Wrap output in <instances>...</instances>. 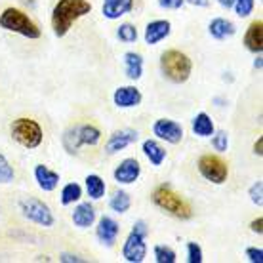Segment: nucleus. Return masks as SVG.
I'll return each instance as SVG.
<instances>
[{
    "instance_id": "nucleus-12",
    "label": "nucleus",
    "mask_w": 263,
    "mask_h": 263,
    "mask_svg": "<svg viewBox=\"0 0 263 263\" xmlns=\"http://www.w3.org/2000/svg\"><path fill=\"white\" fill-rule=\"evenodd\" d=\"M119 233H120L119 221L112 219L111 216H101L98 219V225H96V237H98V240L103 244V246L112 248L115 242H117V238H119Z\"/></svg>"
},
{
    "instance_id": "nucleus-26",
    "label": "nucleus",
    "mask_w": 263,
    "mask_h": 263,
    "mask_svg": "<svg viewBox=\"0 0 263 263\" xmlns=\"http://www.w3.org/2000/svg\"><path fill=\"white\" fill-rule=\"evenodd\" d=\"M61 143H63V149H65L69 155H77L79 149L82 147L80 138H79V126L67 128L65 134H63V138H61Z\"/></svg>"
},
{
    "instance_id": "nucleus-23",
    "label": "nucleus",
    "mask_w": 263,
    "mask_h": 263,
    "mask_svg": "<svg viewBox=\"0 0 263 263\" xmlns=\"http://www.w3.org/2000/svg\"><path fill=\"white\" fill-rule=\"evenodd\" d=\"M84 185H86V193H88V197L92 198V200H101V198L105 197V191H107V185H105V179L98 176V174H88L84 179Z\"/></svg>"
},
{
    "instance_id": "nucleus-31",
    "label": "nucleus",
    "mask_w": 263,
    "mask_h": 263,
    "mask_svg": "<svg viewBox=\"0 0 263 263\" xmlns=\"http://www.w3.org/2000/svg\"><path fill=\"white\" fill-rule=\"evenodd\" d=\"M15 179V172H13V166L8 162V158L0 153V185L12 183Z\"/></svg>"
},
{
    "instance_id": "nucleus-30",
    "label": "nucleus",
    "mask_w": 263,
    "mask_h": 263,
    "mask_svg": "<svg viewBox=\"0 0 263 263\" xmlns=\"http://www.w3.org/2000/svg\"><path fill=\"white\" fill-rule=\"evenodd\" d=\"M210 138H212V147H214V151L227 153V149H229V134H227V132L216 130Z\"/></svg>"
},
{
    "instance_id": "nucleus-32",
    "label": "nucleus",
    "mask_w": 263,
    "mask_h": 263,
    "mask_svg": "<svg viewBox=\"0 0 263 263\" xmlns=\"http://www.w3.org/2000/svg\"><path fill=\"white\" fill-rule=\"evenodd\" d=\"M254 6H256V0H235L233 2V10L238 17H248L254 12Z\"/></svg>"
},
{
    "instance_id": "nucleus-40",
    "label": "nucleus",
    "mask_w": 263,
    "mask_h": 263,
    "mask_svg": "<svg viewBox=\"0 0 263 263\" xmlns=\"http://www.w3.org/2000/svg\"><path fill=\"white\" fill-rule=\"evenodd\" d=\"M254 155H257V157L263 155V138H257V141L254 143Z\"/></svg>"
},
{
    "instance_id": "nucleus-34",
    "label": "nucleus",
    "mask_w": 263,
    "mask_h": 263,
    "mask_svg": "<svg viewBox=\"0 0 263 263\" xmlns=\"http://www.w3.org/2000/svg\"><path fill=\"white\" fill-rule=\"evenodd\" d=\"M248 197H250V200L256 204V206L261 208L263 206V181L261 179H257L256 183H252V187L248 189Z\"/></svg>"
},
{
    "instance_id": "nucleus-29",
    "label": "nucleus",
    "mask_w": 263,
    "mask_h": 263,
    "mask_svg": "<svg viewBox=\"0 0 263 263\" xmlns=\"http://www.w3.org/2000/svg\"><path fill=\"white\" fill-rule=\"evenodd\" d=\"M139 33L136 25H132V23H120V27L117 29V39L120 42H124V44H134L136 40H138Z\"/></svg>"
},
{
    "instance_id": "nucleus-2",
    "label": "nucleus",
    "mask_w": 263,
    "mask_h": 263,
    "mask_svg": "<svg viewBox=\"0 0 263 263\" xmlns=\"http://www.w3.org/2000/svg\"><path fill=\"white\" fill-rule=\"evenodd\" d=\"M153 204L160 208V210L168 214V216L176 217V219H181V221H187L193 217V208L191 204L187 202L181 195L172 189L170 183H162L158 185L157 189L153 191L151 195Z\"/></svg>"
},
{
    "instance_id": "nucleus-20",
    "label": "nucleus",
    "mask_w": 263,
    "mask_h": 263,
    "mask_svg": "<svg viewBox=\"0 0 263 263\" xmlns=\"http://www.w3.org/2000/svg\"><path fill=\"white\" fill-rule=\"evenodd\" d=\"M122 63H124V72L130 80H139L143 77V55L138 52H126L122 55Z\"/></svg>"
},
{
    "instance_id": "nucleus-36",
    "label": "nucleus",
    "mask_w": 263,
    "mask_h": 263,
    "mask_svg": "<svg viewBox=\"0 0 263 263\" xmlns=\"http://www.w3.org/2000/svg\"><path fill=\"white\" fill-rule=\"evenodd\" d=\"M158 6L164 10H179L185 4V0H157Z\"/></svg>"
},
{
    "instance_id": "nucleus-44",
    "label": "nucleus",
    "mask_w": 263,
    "mask_h": 263,
    "mask_svg": "<svg viewBox=\"0 0 263 263\" xmlns=\"http://www.w3.org/2000/svg\"><path fill=\"white\" fill-rule=\"evenodd\" d=\"M0 212H2V210H0Z\"/></svg>"
},
{
    "instance_id": "nucleus-39",
    "label": "nucleus",
    "mask_w": 263,
    "mask_h": 263,
    "mask_svg": "<svg viewBox=\"0 0 263 263\" xmlns=\"http://www.w3.org/2000/svg\"><path fill=\"white\" fill-rule=\"evenodd\" d=\"M185 2H189L191 6H197V8H206V6H210L212 0H185Z\"/></svg>"
},
{
    "instance_id": "nucleus-33",
    "label": "nucleus",
    "mask_w": 263,
    "mask_h": 263,
    "mask_svg": "<svg viewBox=\"0 0 263 263\" xmlns=\"http://www.w3.org/2000/svg\"><path fill=\"white\" fill-rule=\"evenodd\" d=\"M187 261L189 263H202L204 261V254L202 248L198 242H189L187 244Z\"/></svg>"
},
{
    "instance_id": "nucleus-35",
    "label": "nucleus",
    "mask_w": 263,
    "mask_h": 263,
    "mask_svg": "<svg viewBox=\"0 0 263 263\" xmlns=\"http://www.w3.org/2000/svg\"><path fill=\"white\" fill-rule=\"evenodd\" d=\"M246 259L250 263H263V250L261 248H257V246H250V248H246Z\"/></svg>"
},
{
    "instance_id": "nucleus-38",
    "label": "nucleus",
    "mask_w": 263,
    "mask_h": 263,
    "mask_svg": "<svg viewBox=\"0 0 263 263\" xmlns=\"http://www.w3.org/2000/svg\"><path fill=\"white\" fill-rule=\"evenodd\" d=\"M250 229H252V233H257V235H261V233H263V217L261 216L252 221Z\"/></svg>"
},
{
    "instance_id": "nucleus-27",
    "label": "nucleus",
    "mask_w": 263,
    "mask_h": 263,
    "mask_svg": "<svg viewBox=\"0 0 263 263\" xmlns=\"http://www.w3.org/2000/svg\"><path fill=\"white\" fill-rule=\"evenodd\" d=\"M80 198H82V187H80L77 181H71V183H67L63 189H61V195H60V202L63 206H71V204L79 202Z\"/></svg>"
},
{
    "instance_id": "nucleus-41",
    "label": "nucleus",
    "mask_w": 263,
    "mask_h": 263,
    "mask_svg": "<svg viewBox=\"0 0 263 263\" xmlns=\"http://www.w3.org/2000/svg\"><path fill=\"white\" fill-rule=\"evenodd\" d=\"M257 58L254 60V69H257V71H261L263 69V58H261V53H256Z\"/></svg>"
},
{
    "instance_id": "nucleus-15",
    "label": "nucleus",
    "mask_w": 263,
    "mask_h": 263,
    "mask_svg": "<svg viewBox=\"0 0 263 263\" xmlns=\"http://www.w3.org/2000/svg\"><path fill=\"white\" fill-rule=\"evenodd\" d=\"M244 46L252 53H261L263 50V21H252L244 33Z\"/></svg>"
},
{
    "instance_id": "nucleus-11",
    "label": "nucleus",
    "mask_w": 263,
    "mask_h": 263,
    "mask_svg": "<svg viewBox=\"0 0 263 263\" xmlns=\"http://www.w3.org/2000/svg\"><path fill=\"white\" fill-rule=\"evenodd\" d=\"M141 176V164L138 162V158H124V160H120V164L115 168L112 172V178L115 181L120 185H132L136 183Z\"/></svg>"
},
{
    "instance_id": "nucleus-24",
    "label": "nucleus",
    "mask_w": 263,
    "mask_h": 263,
    "mask_svg": "<svg viewBox=\"0 0 263 263\" xmlns=\"http://www.w3.org/2000/svg\"><path fill=\"white\" fill-rule=\"evenodd\" d=\"M79 138H80V143H82V145H88V147H96V145L101 141L103 134H101V130H99L98 126H93V124H80L79 126Z\"/></svg>"
},
{
    "instance_id": "nucleus-28",
    "label": "nucleus",
    "mask_w": 263,
    "mask_h": 263,
    "mask_svg": "<svg viewBox=\"0 0 263 263\" xmlns=\"http://www.w3.org/2000/svg\"><path fill=\"white\" fill-rule=\"evenodd\" d=\"M153 256H155V261L157 263H176L178 261V254L174 248L166 246V244H157L153 248Z\"/></svg>"
},
{
    "instance_id": "nucleus-1",
    "label": "nucleus",
    "mask_w": 263,
    "mask_h": 263,
    "mask_svg": "<svg viewBox=\"0 0 263 263\" xmlns=\"http://www.w3.org/2000/svg\"><path fill=\"white\" fill-rule=\"evenodd\" d=\"M92 12V4L88 0H60L52 10V29L53 34L63 39L74 21Z\"/></svg>"
},
{
    "instance_id": "nucleus-43",
    "label": "nucleus",
    "mask_w": 263,
    "mask_h": 263,
    "mask_svg": "<svg viewBox=\"0 0 263 263\" xmlns=\"http://www.w3.org/2000/svg\"><path fill=\"white\" fill-rule=\"evenodd\" d=\"M21 2H23L27 8H36V4H39V0H21Z\"/></svg>"
},
{
    "instance_id": "nucleus-25",
    "label": "nucleus",
    "mask_w": 263,
    "mask_h": 263,
    "mask_svg": "<svg viewBox=\"0 0 263 263\" xmlns=\"http://www.w3.org/2000/svg\"><path fill=\"white\" fill-rule=\"evenodd\" d=\"M130 206H132L130 195L126 191H122V189L115 191L111 195V198H109V208H111L115 214H126V212L130 210Z\"/></svg>"
},
{
    "instance_id": "nucleus-3",
    "label": "nucleus",
    "mask_w": 263,
    "mask_h": 263,
    "mask_svg": "<svg viewBox=\"0 0 263 263\" xmlns=\"http://www.w3.org/2000/svg\"><path fill=\"white\" fill-rule=\"evenodd\" d=\"M0 29H4L8 33H15L29 40H39L42 36L40 27L34 23L25 12H21L20 8H4L0 13Z\"/></svg>"
},
{
    "instance_id": "nucleus-8",
    "label": "nucleus",
    "mask_w": 263,
    "mask_h": 263,
    "mask_svg": "<svg viewBox=\"0 0 263 263\" xmlns=\"http://www.w3.org/2000/svg\"><path fill=\"white\" fill-rule=\"evenodd\" d=\"M145 235L138 231H130V235L126 237L122 244V257L128 263H143L147 257V242H145Z\"/></svg>"
},
{
    "instance_id": "nucleus-18",
    "label": "nucleus",
    "mask_w": 263,
    "mask_h": 263,
    "mask_svg": "<svg viewBox=\"0 0 263 263\" xmlns=\"http://www.w3.org/2000/svg\"><path fill=\"white\" fill-rule=\"evenodd\" d=\"M134 10V0H103L101 12L107 20H120Z\"/></svg>"
},
{
    "instance_id": "nucleus-13",
    "label": "nucleus",
    "mask_w": 263,
    "mask_h": 263,
    "mask_svg": "<svg viewBox=\"0 0 263 263\" xmlns=\"http://www.w3.org/2000/svg\"><path fill=\"white\" fill-rule=\"evenodd\" d=\"M141 99L143 96L136 86H119L112 93V101L119 109H134L141 103Z\"/></svg>"
},
{
    "instance_id": "nucleus-9",
    "label": "nucleus",
    "mask_w": 263,
    "mask_h": 263,
    "mask_svg": "<svg viewBox=\"0 0 263 263\" xmlns=\"http://www.w3.org/2000/svg\"><path fill=\"white\" fill-rule=\"evenodd\" d=\"M153 136L170 145H178L183 139V126L172 119H158L153 122Z\"/></svg>"
},
{
    "instance_id": "nucleus-22",
    "label": "nucleus",
    "mask_w": 263,
    "mask_h": 263,
    "mask_svg": "<svg viewBox=\"0 0 263 263\" xmlns=\"http://www.w3.org/2000/svg\"><path fill=\"white\" fill-rule=\"evenodd\" d=\"M191 130L198 138H210L212 134L216 132V126H214V120H212L208 112H198L191 122Z\"/></svg>"
},
{
    "instance_id": "nucleus-37",
    "label": "nucleus",
    "mask_w": 263,
    "mask_h": 263,
    "mask_svg": "<svg viewBox=\"0 0 263 263\" xmlns=\"http://www.w3.org/2000/svg\"><path fill=\"white\" fill-rule=\"evenodd\" d=\"M60 261L61 263H84V259L80 256H77V254H61L60 256Z\"/></svg>"
},
{
    "instance_id": "nucleus-16",
    "label": "nucleus",
    "mask_w": 263,
    "mask_h": 263,
    "mask_svg": "<svg viewBox=\"0 0 263 263\" xmlns=\"http://www.w3.org/2000/svg\"><path fill=\"white\" fill-rule=\"evenodd\" d=\"M34 179H36V185H39L44 193L55 191L58 185H60V174L50 170V168L44 164L34 166Z\"/></svg>"
},
{
    "instance_id": "nucleus-4",
    "label": "nucleus",
    "mask_w": 263,
    "mask_h": 263,
    "mask_svg": "<svg viewBox=\"0 0 263 263\" xmlns=\"http://www.w3.org/2000/svg\"><path fill=\"white\" fill-rule=\"evenodd\" d=\"M160 71L174 84H185L191 79L193 72V61L187 53L179 50H166L160 55Z\"/></svg>"
},
{
    "instance_id": "nucleus-10",
    "label": "nucleus",
    "mask_w": 263,
    "mask_h": 263,
    "mask_svg": "<svg viewBox=\"0 0 263 263\" xmlns=\"http://www.w3.org/2000/svg\"><path fill=\"white\" fill-rule=\"evenodd\" d=\"M139 139V132L132 130V128H124V130L112 132L105 143V153L107 155H117V153L124 151L126 147L134 145Z\"/></svg>"
},
{
    "instance_id": "nucleus-14",
    "label": "nucleus",
    "mask_w": 263,
    "mask_h": 263,
    "mask_svg": "<svg viewBox=\"0 0 263 263\" xmlns=\"http://www.w3.org/2000/svg\"><path fill=\"white\" fill-rule=\"evenodd\" d=\"M172 33V23L168 20H155L151 23H147L143 33L145 44L149 46H155L158 42H162L164 39H168Z\"/></svg>"
},
{
    "instance_id": "nucleus-6",
    "label": "nucleus",
    "mask_w": 263,
    "mask_h": 263,
    "mask_svg": "<svg viewBox=\"0 0 263 263\" xmlns=\"http://www.w3.org/2000/svg\"><path fill=\"white\" fill-rule=\"evenodd\" d=\"M17 206H20L21 216L25 217V219H29L31 223H36V225H40V227H46V229L53 227V223H55L53 212L50 210V206H48L46 202H42L40 198L25 197L17 202Z\"/></svg>"
},
{
    "instance_id": "nucleus-21",
    "label": "nucleus",
    "mask_w": 263,
    "mask_h": 263,
    "mask_svg": "<svg viewBox=\"0 0 263 263\" xmlns=\"http://www.w3.org/2000/svg\"><path fill=\"white\" fill-rule=\"evenodd\" d=\"M141 151L153 166H160L166 160V149L158 143L157 139H145L141 145Z\"/></svg>"
},
{
    "instance_id": "nucleus-7",
    "label": "nucleus",
    "mask_w": 263,
    "mask_h": 263,
    "mask_svg": "<svg viewBox=\"0 0 263 263\" xmlns=\"http://www.w3.org/2000/svg\"><path fill=\"white\" fill-rule=\"evenodd\" d=\"M198 174L214 185H223L229 178V166L217 155H202L198 158Z\"/></svg>"
},
{
    "instance_id": "nucleus-42",
    "label": "nucleus",
    "mask_w": 263,
    "mask_h": 263,
    "mask_svg": "<svg viewBox=\"0 0 263 263\" xmlns=\"http://www.w3.org/2000/svg\"><path fill=\"white\" fill-rule=\"evenodd\" d=\"M233 2H235V0H217V4L221 8H225V10H231V8H233Z\"/></svg>"
},
{
    "instance_id": "nucleus-19",
    "label": "nucleus",
    "mask_w": 263,
    "mask_h": 263,
    "mask_svg": "<svg viewBox=\"0 0 263 263\" xmlns=\"http://www.w3.org/2000/svg\"><path fill=\"white\" fill-rule=\"evenodd\" d=\"M208 33H210L212 39L227 40L237 33V25L233 21L225 20V17H214L210 21V25H208Z\"/></svg>"
},
{
    "instance_id": "nucleus-17",
    "label": "nucleus",
    "mask_w": 263,
    "mask_h": 263,
    "mask_svg": "<svg viewBox=\"0 0 263 263\" xmlns=\"http://www.w3.org/2000/svg\"><path fill=\"white\" fill-rule=\"evenodd\" d=\"M96 208H93L90 202H80L77 204V208L72 212V223L77 225L79 229H88V227H92L96 223Z\"/></svg>"
},
{
    "instance_id": "nucleus-5",
    "label": "nucleus",
    "mask_w": 263,
    "mask_h": 263,
    "mask_svg": "<svg viewBox=\"0 0 263 263\" xmlns=\"http://www.w3.org/2000/svg\"><path fill=\"white\" fill-rule=\"evenodd\" d=\"M10 134H12L13 141L20 143L21 147H25V149H36L44 141L42 126L34 119H27V117L13 120L12 126H10Z\"/></svg>"
}]
</instances>
